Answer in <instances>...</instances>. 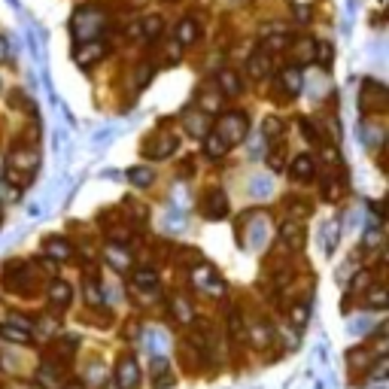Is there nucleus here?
<instances>
[{
  "mask_svg": "<svg viewBox=\"0 0 389 389\" xmlns=\"http://www.w3.org/2000/svg\"><path fill=\"white\" fill-rule=\"evenodd\" d=\"M268 168H271V170H283V168H286V158H283V146H280V143L271 149V156H268Z\"/></svg>",
  "mask_w": 389,
  "mask_h": 389,
  "instance_id": "c9c22d12",
  "label": "nucleus"
},
{
  "mask_svg": "<svg viewBox=\"0 0 389 389\" xmlns=\"http://www.w3.org/2000/svg\"><path fill=\"white\" fill-rule=\"evenodd\" d=\"M107 262H110L116 271H128V268H131V255H128L125 250H119L116 243H110V247H107Z\"/></svg>",
  "mask_w": 389,
  "mask_h": 389,
  "instance_id": "4be33fe9",
  "label": "nucleus"
},
{
  "mask_svg": "<svg viewBox=\"0 0 389 389\" xmlns=\"http://www.w3.org/2000/svg\"><path fill=\"white\" fill-rule=\"evenodd\" d=\"M149 79H152V67H149V64H140V67H137V88H143V86L149 83Z\"/></svg>",
  "mask_w": 389,
  "mask_h": 389,
  "instance_id": "ea45409f",
  "label": "nucleus"
},
{
  "mask_svg": "<svg viewBox=\"0 0 389 389\" xmlns=\"http://www.w3.org/2000/svg\"><path fill=\"white\" fill-rule=\"evenodd\" d=\"M46 298H49V304H52L55 310H64V307L74 301V286L64 283V280H52V283H49Z\"/></svg>",
  "mask_w": 389,
  "mask_h": 389,
  "instance_id": "9d476101",
  "label": "nucleus"
},
{
  "mask_svg": "<svg viewBox=\"0 0 389 389\" xmlns=\"http://www.w3.org/2000/svg\"><path fill=\"white\" fill-rule=\"evenodd\" d=\"M180 146V140H177V134L173 131H158V134H152L149 140H146V146H143V152H146L149 158H168L173 149Z\"/></svg>",
  "mask_w": 389,
  "mask_h": 389,
  "instance_id": "39448f33",
  "label": "nucleus"
},
{
  "mask_svg": "<svg viewBox=\"0 0 389 389\" xmlns=\"http://www.w3.org/2000/svg\"><path fill=\"white\" fill-rule=\"evenodd\" d=\"M0 337L4 341H13V344H30V323L28 320H18V316H13L9 323L0 325Z\"/></svg>",
  "mask_w": 389,
  "mask_h": 389,
  "instance_id": "6e6552de",
  "label": "nucleus"
},
{
  "mask_svg": "<svg viewBox=\"0 0 389 389\" xmlns=\"http://www.w3.org/2000/svg\"><path fill=\"white\" fill-rule=\"evenodd\" d=\"M177 40H180V46H194V40H198V25H194V18H182L177 25Z\"/></svg>",
  "mask_w": 389,
  "mask_h": 389,
  "instance_id": "412c9836",
  "label": "nucleus"
},
{
  "mask_svg": "<svg viewBox=\"0 0 389 389\" xmlns=\"http://www.w3.org/2000/svg\"><path fill=\"white\" fill-rule=\"evenodd\" d=\"M313 173H316V165H313L310 156H298V158L292 161V177L298 180V182H310Z\"/></svg>",
  "mask_w": 389,
  "mask_h": 389,
  "instance_id": "f3484780",
  "label": "nucleus"
},
{
  "mask_svg": "<svg viewBox=\"0 0 389 389\" xmlns=\"http://www.w3.org/2000/svg\"><path fill=\"white\" fill-rule=\"evenodd\" d=\"M262 134L268 137V140L280 137V134H283V122H280V119H265V122H262Z\"/></svg>",
  "mask_w": 389,
  "mask_h": 389,
  "instance_id": "473e14b6",
  "label": "nucleus"
},
{
  "mask_svg": "<svg viewBox=\"0 0 389 389\" xmlns=\"http://www.w3.org/2000/svg\"><path fill=\"white\" fill-rule=\"evenodd\" d=\"M247 70H250V76H252V79H265V76L271 74V55L265 52V49H259V52H252V58H250Z\"/></svg>",
  "mask_w": 389,
  "mask_h": 389,
  "instance_id": "dca6fc26",
  "label": "nucleus"
},
{
  "mask_svg": "<svg viewBox=\"0 0 389 389\" xmlns=\"http://www.w3.org/2000/svg\"><path fill=\"white\" fill-rule=\"evenodd\" d=\"M216 134H219L225 143H228V149L238 146V143H243V140H247V134H250V119H247V112H238V110L225 112V116L219 119Z\"/></svg>",
  "mask_w": 389,
  "mask_h": 389,
  "instance_id": "f03ea898",
  "label": "nucleus"
},
{
  "mask_svg": "<svg viewBox=\"0 0 389 389\" xmlns=\"http://www.w3.org/2000/svg\"><path fill=\"white\" fill-rule=\"evenodd\" d=\"M228 325H231V337L240 344L243 337H247V332H243V325H240V313H238V310H231V316H228Z\"/></svg>",
  "mask_w": 389,
  "mask_h": 389,
  "instance_id": "f704fd0d",
  "label": "nucleus"
},
{
  "mask_svg": "<svg viewBox=\"0 0 389 389\" xmlns=\"http://www.w3.org/2000/svg\"><path fill=\"white\" fill-rule=\"evenodd\" d=\"M323 156H325V161H329V165H341V156L335 152V146H325V143H323Z\"/></svg>",
  "mask_w": 389,
  "mask_h": 389,
  "instance_id": "79ce46f5",
  "label": "nucleus"
},
{
  "mask_svg": "<svg viewBox=\"0 0 389 389\" xmlns=\"http://www.w3.org/2000/svg\"><path fill=\"white\" fill-rule=\"evenodd\" d=\"M170 310H173V316H177V323H182V325L194 320V307L182 298V295H173L170 298Z\"/></svg>",
  "mask_w": 389,
  "mask_h": 389,
  "instance_id": "6ab92c4d",
  "label": "nucleus"
},
{
  "mask_svg": "<svg viewBox=\"0 0 389 389\" xmlns=\"http://www.w3.org/2000/svg\"><path fill=\"white\" fill-rule=\"evenodd\" d=\"M152 371H156V381H152V383H156V389H161V386H168V383L173 381V377H170V368H168V362H165V359H161V356H158V359H156V362H152Z\"/></svg>",
  "mask_w": 389,
  "mask_h": 389,
  "instance_id": "bb28decb",
  "label": "nucleus"
},
{
  "mask_svg": "<svg viewBox=\"0 0 389 389\" xmlns=\"http://www.w3.org/2000/svg\"><path fill=\"white\" fill-rule=\"evenodd\" d=\"M301 131H304V137L310 140V143H323V134H320V128H313L307 119H301Z\"/></svg>",
  "mask_w": 389,
  "mask_h": 389,
  "instance_id": "e433bc0d",
  "label": "nucleus"
},
{
  "mask_svg": "<svg viewBox=\"0 0 389 389\" xmlns=\"http://www.w3.org/2000/svg\"><path fill=\"white\" fill-rule=\"evenodd\" d=\"M40 168V156L37 149H22L16 146L13 152H9V170H28V177H34V170Z\"/></svg>",
  "mask_w": 389,
  "mask_h": 389,
  "instance_id": "0eeeda50",
  "label": "nucleus"
},
{
  "mask_svg": "<svg viewBox=\"0 0 389 389\" xmlns=\"http://www.w3.org/2000/svg\"><path fill=\"white\" fill-rule=\"evenodd\" d=\"M216 86H219V95H225V98H238L240 95V79H238L234 70H219Z\"/></svg>",
  "mask_w": 389,
  "mask_h": 389,
  "instance_id": "2eb2a0df",
  "label": "nucleus"
},
{
  "mask_svg": "<svg viewBox=\"0 0 389 389\" xmlns=\"http://www.w3.org/2000/svg\"><path fill=\"white\" fill-rule=\"evenodd\" d=\"M104 58V43H98V40H91V43H83L74 52V61H76V67H83L88 70L91 64H98V61Z\"/></svg>",
  "mask_w": 389,
  "mask_h": 389,
  "instance_id": "9b49d317",
  "label": "nucleus"
},
{
  "mask_svg": "<svg viewBox=\"0 0 389 389\" xmlns=\"http://www.w3.org/2000/svg\"><path fill=\"white\" fill-rule=\"evenodd\" d=\"M323 192H325V198H329V201H335L337 198V182H325Z\"/></svg>",
  "mask_w": 389,
  "mask_h": 389,
  "instance_id": "37998d69",
  "label": "nucleus"
},
{
  "mask_svg": "<svg viewBox=\"0 0 389 389\" xmlns=\"http://www.w3.org/2000/svg\"><path fill=\"white\" fill-rule=\"evenodd\" d=\"M134 286H137V289L152 292L158 286V274L152 268H134Z\"/></svg>",
  "mask_w": 389,
  "mask_h": 389,
  "instance_id": "5701e85b",
  "label": "nucleus"
},
{
  "mask_svg": "<svg viewBox=\"0 0 389 389\" xmlns=\"http://www.w3.org/2000/svg\"><path fill=\"white\" fill-rule=\"evenodd\" d=\"M13 58V49H9V40L0 37V64H6V61Z\"/></svg>",
  "mask_w": 389,
  "mask_h": 389,
  "instance_id": "a19ab883",
  "label": "nucleus"
},
{
  "mask_svg": "<svg viewBox=\"0 0 389 389\" xmlns=\"http://www.w3.org/2000/svg\"><path fill=\"white\" fill-rule=\"evenodd\" d=\"M250 337H252V344L259 347V350H265V347L271 344L274 332H271V325H265V323H252V329H250Z\"/></svg>",
  "mask_w": 389,
  "mask_h": 389,
  "instance_id": "b1692460",
  "label": "nucleus"
},
{
  "mask_svg": "<svg viewBox=\"0 0 389 389\" xmlns=\"http://www.w3.org/2000/svg\"><path fill=\"white\" fill-rule=\"evenodd\" d=\"M46 252L52 255L55 262H64V259H70V255H74V247H70L64 238H49V240H46Z\"/></svg>",
  "mask_w": 389,
  "mask_h": 389,
  "instance_id": "aec40b11",
  "label": "nucleus"
},
{
  "mask_svg": "<svg viewBox=\"0 0 389 389\" xmlns=\"http://www.w3.org/2000/svg\"><path fill=\"white\" fill-rule=\"evenodd\" d=\"M204 216L213 219V222L228 216V194H225L222 189L207 192V198H204Z\"/></svg>",
  "mask_w": 389,
  "mask_h": 389,
  "instance_id": "1a4fd4ad",
  "label": "nucleus"
},
{
  "mask_svg": "<svg viewBox=\"0 0 389 389\" xmlns=\"http://www.w3.org/2000/svg\"><path fill=\"white\" fill-rule=\"evenodd\" d=\"M100 30H104V13L98 6H79L74 16V25H70V34L79 43H91Z\"/></svg>",
  "mask_w": 389,
  "mask_h": 389,
  "instance_id": "f257e3e1",
  "label": "nucleus"
},
{
  "mask_svg": "<svg viewBox=\"0 0 389 389\" xmlns=\"http://www.w3.org/2000/svg\"><path fill=\"white\" fill-rule=\"evenodd\" d=\"M86 301L91 307H98V304H104V295H100V283L95 277H88L86 280Z\"/></svg>",
  "mask_w": 389,
  "mask_h": 389,
  "instance_id": "c85d7f7f",
  "label": "nucleus"
},
{
  "mask_svg": "<svg viewBox=\"0 0 389 389\" xmlns=\"http://www.w3.org/2000/svg\"><path fill=\"white\" fill-rule=\"evenodd\" d=\"M0 219H4V201H0Z\"/></svg>",
  "mask_w": 389,
  "mask_h": 389,
  "instance_id": "c03bdc74",
  "label": "nucleus"
},
{
  "mask_svg": "<svg viewBox=\"0 0 389 389\" xmlns=\"http://www.w3.org/2000/svg\"><path fill=\"white\" fill-rule=\"evenodd\" d=\"M128 180L134 182L137 189H146V186H152V182H156V170H149V168H131V170H128Z\"/></svg>",
  "mask_w": 389,
  "mask_h": 389,
  "instance_id": "393cba45",
  "label": "nucleus"
},
{
  "mask_svg": "<svg viewBox=\"0 0 389 389\" xmlns=\"http://www.w3.org/2000/svg\"><path fill=\"white\" fill-rule=\"evenodd\" d=\"M286 43H289V37H286V34H274V37H268V49H271V52H280ZM268 49H265V52H268Z\"/></svg>",
  "mask_w": 389,
  "mask_h": 389,
  "instance_id": "4c0bfd02",
  "label": "nucleus"
},
{
  "mask_svg": "<svg viewBox=\"0 0 389 389\" xmlns=\"http://www.w3.org/2000/svg\"><path fill=\"white\" fill-rule=\"evenodd\" d=\"M280 86H283V91H286L289 98H298L301 88H304V74H301V67H286L283 74H280Z\"/></svg>",
  "mask_w": 389,
  "mask_h": 389,
  "instance_id": "f8f14e48",
  "label": "nucleus"
},
{
  "mask_svg": "<svg viewBox=\"0 0 389 389\" xmlns=\"http://www.w3.org/2000/svg\"><path fill=\"white\" fill-rule=\"evenodd\" d=\"M161 28H165L161 16H149L146 22H143V40H156L161 34Z\"/></svg>",
  "mask_w": 389,
  "mask_h": 389,
  "instance_id": "c756f323",
  "label": "nucleus"
},
{
  "mask_svg": "<svg viewBox=\"0 0 389 389\" xmlns=\"http://www.w3.org/2000/svg\"><path fill=\"white\" fill-rule=\"evenodd\" d=\"M313 49H316V40L313 37H301L298 43H295V58L307 64V61H313Z\"/></svg>",
  "mask_w": 389,
  "mask_h": 389,
  "instance_id": "a878e982",
  "label": "nucleus"
},
{
  "mask_svg": "<svg viewBox=\"0 0 389 389\" xmlns=\"http://www.w3.org/2000/svg\"><path fill=\"white\" fill-rule=\"evenodd\" d=\"M186 128L192 131L194 137H207L210 134V119H207V112H201V110H186Z\"/></svg>",
  "mask_w": 389,
  "mask_h": 389,
  "instance_id": "ddd939ff",
  "label": "nucleus"
},
{
  "mask_svg": "<svg viewBox=\"0 0 389 389\" xmlns=\"http://www.w3.org/2000/svg\"><path fill=\"white\" fill-rule=\"evenodd\" d=\"M112 377H116V389H140V365L134 359V353H122L119 362H116V371H112Z\"/></svg>",
  "mask_w": 389,
  "mask_h": 389,
  "instance_id": "7ed1b4c3",
  "label": "nucleus"
},
{
  "mask_svg": "<svg viewBox=\"0 0 389 389\" xmlns=\"http://www.w3.org/2000/svg\"><path fill=\"white\" fill-rule=\"evenodd\" d=\"M76 389H79V386H76Z\"/></svg>",
  "mask_w": 389,
  "mask_h": 389,
  "instance_id": "a18cd8bd",
  "label": "nucleus"
},
{
  "mask_svg": "<svg viewBox=\"0 0 389 389\" xmlns=\"http://www.w3.org/2000/svg\"><path fill=\"white\" fill-rule=\"evenodd\" d=\"M368 98V104H362V112H383L386 110V88L374 79H365L362 86V100Z\"/></svg>",
  "mask_w": 389,
  "mask_h": 389,
  "instance_id": "423d86ee",
  "label": "nucleus"
},
{
  "mask_svg": "<svg viewBox=\"0 0 389 389\" xmlns=\"http://www.w3.org/2000/svg\"><path fill=\"white\" fill-rule=\"evenodd\" d=\"M252 192H255V198H265V194H268V192H271V182H268V180H265V177H259V180H255V182H252Z\"/></svg>",
  "mask_w": 389,
  "mask_h": 389,
  "instance_id": "58836bf2",
  "label": "nucleus"
},
{
  "mask_svg": "<svg viewBox=\"0 0 389 389\" xmlns=\"http://www.w3.org/2000/svg\"><path fill=\"white\" fill-rule=\"evenodd\" d=\"M37 383H40V389H64L67 386V368L58 359H49L46 365H40Z\"/></svg>",
  "mask_w": 389,
  "mask_h": 389,
  "instance_id": "20e7f679",
  "label": "nucleus"
},
{
  "mask_svg": "<svg viewBox=\"0 0 389 389\" xmlns=\"http://www.w3.org/2000/svg\"><path fill=\"white\" fill-rule=\"evenodd\" d=\"M219 104H222V95H219V91H204V95H201V100H198V110L201 112H216L219 110Z\"/></svg>",
  "mask_w": 389,
  "mask_h": 389,
  "instance_id": "cd10ccee",
  "label": "nucleus"
},
{
  "mask_svg": "<svg viewBox=\"0 0 389 389\" xmlns=\"http://www.w3.org/2000/svg\"><path fill=\"white\" fill-rule=\"evenodd\" d=\"M365 307H374V310L386 307V289H383V286H374V289L365 295Z\"/></svg>",
  "mask_w": 389,
  "mask_h": 389,
  "instance_id": "7c9ffc66",
  "label": "nucleus"
},
{
  "mask_svg": "<svg viewBox=\"0 0 389 389\" xmlns=\"http://www.w3.org/2000/svg\"><path fill=\"white\" fill-rule=\"evenodd\" d=\"M204 152H207V158L216 161V158H222L225 152H228V143H225L216 131H210V134L204 137Z\"/></svg>",
  "mask_w": 389,
  "mask_h": 389,
  "instance_id": "a211bd4d",
  "label": "nucleus"
},
{
  "mask_svg": "<svg viewBox=\"0 0 389 389\" xmlns=\"http://www.w3.org/2000/svg\"><path fill=\"white\" fill-rule=\"evenodd\" d=\"M320 58V64L323 67H332V58H335V49H332V43H320L313 49V61Z\"/></svg>",
  "mask_w": 389,
  "mask_h": 389,
  "instance_id": "2f4dec72",
  "label": "nucleus"
},
{
  "mask_svg": "<svg viewBox=\"0 0 389 389\" xmlns=\"http://www.w3.org/2000/svg\"><path fill=\"white\" fill-rule=\"evenodd\" d=\"M280 238H283L286 247H295V250H298L301 243H304V225H301V219H289V222H283Z\"/></svg>",
  "mask_w": 389,
  "mask_h": 389,
  "instance_id": "4468645a",
  "label": "nucleus"
},
{
  "mask_svg": "<svg viewBox=\"0 0 389 389\" xmlns=\"http://www.w3.org/2000/svg\"><path fill=\"white\" fill-rule=\"evenodd\" d=\"M307 313H310V304H307V301H301V304H295V307H292V323L298 325V329H304Z\"/></svg>",
  "mask_w": 389,
  "mask_h": 389,
  "instance_id": "72a5a7b5",
  "label": "nucleus"
}]
</instances>
